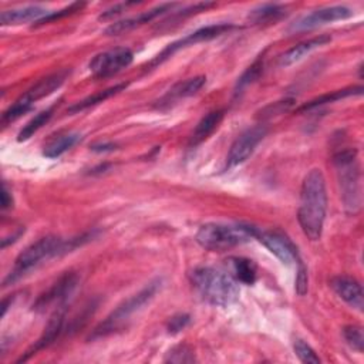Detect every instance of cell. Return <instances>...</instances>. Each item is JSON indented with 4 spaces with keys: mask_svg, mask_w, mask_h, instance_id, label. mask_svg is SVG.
<instances>
[{
    "mask_svg": "<svg viewBox=\"0 0 364 364\" xmlns=\"http://www.w3.org/2000/svg\"><path fill=\"white\" fill-rule=\"evenodd\" d=\"M85 239H87V236L64 240L58 236H51V235L38 239L37 242L27 246L17 256L11 272L7 274V277L3 282V286H9V284L17 282L18 279L24 277L27 273H30L33 269H36L43 262H46L54 256H58L61 253L70 252L71 249L81 245Z\"/></svg>",
    "mask_w": 364,
    "mask_h": 364,
    "instance_id": "cell-2",
    "label": "cell"
},
{
    "mask_svg": "<svg viewBox=\"0 0 364 364\" xmlns=\"http://www.w3.org/2000/svg\"><path fill=\"white\" fill-rule=\"evenodd\" d=\"M50 11L40 6H26L20 9H11V10H4L0 14V23L1 26H17L28 21H40L44 18Z\"/></svg>",
    "mask_w": 364,
    "mask_h": 364,
    "instance_id": "cell-17",
    "label": "cell"
},
{
    "mask_svg": "<svg viewBox=\"0 0 364 364\" xmlns=\"http://www.w3.org/2000/svg\"><path fill=\"white\" fill-rule=\"evenodd\" d=\"M189 279L198 294L209 304L226 307L235 303L239 296L236 280L228 272L202 266L193 269Z\"/></svg>",
    "mask_w": 364,
    "mask_h": 364,
    "instance_id": "cell-3",
    "label": "cell"
},
{
    "mask_svg": "<svg viewBox=\"0 0 364 364\" xmlns=\"http://www.w3.org/2000/svg\"><path fill=\"white\" fill-rule=\"evenodd\" d=\"M13 203V198L11 193L9 192L6 183H3V189H1V209H7L10 208Z\"/></svg>",
    "mask_w": 364,
    "mask_h": 364,
    "instance_id": "cell-36",
    "label": "cell"
},
{
    "mask_svg": "<svg viewBox=\"0 0 364 364\" xmlns=\"http://www.w3.org/2000/svg\"><path fill=\"white\" fill-rule=\"evenodd\" d=\"M353 16L351 9L346 7V6H331V7H324V9H318L314 10L306 16H301L300 18H297L294 23L290 24L289 31H306V30H311L316 28L318 26L327 24V23H333L337 20H344Z\"/></svg>",
    "mask_w": 364,
    "mask_h": 364,
    "instance_id": "cell-10",
    "label": "cell"
},
{
    "mask_svg": "<svg viewBox=\"0 0 364 364\" xmlns=\"http://www.w3.org/2000/svg\"><path fill=\"white\" fill-rule=\"evenodd\" d=\"M161 287V280L155 279L149 282L144 289H141L138 293L132 294L127 300H124L121 304L117 306L115 310H112L104 321H101L94 330L92 334H90V340L107 337L118 330H121L127 321L138 311L141 310L158 291Z\"/></svg>",
    "mask_w": 364,
    "mask_h": 364,
    "instance_id": "cell-5",
    "label": "cell"
},
{
    "mask_svg": "<svg viewBox=\"0 0 364 364\" xmlns=\"http://www.w3.org/2000/svg\"><path fill=\"white\" fill-rule=\"evenodd\" d=\"M165 361L166 363H192L195 361V355L191 347H188L186 344H181L171 348L166 353Z\"/></svg>",
    "mask_w": 364,
    "mask_h": 364,
    "instance_id": "cell-28",
    "label": "cell"
},
{
    "mask_svg": "<svg viewBox=\"0 0 364 364\" xmlns=\"http://www.w3.org/2000/svg\"><path fill=\"white\" fill-rule=\"evenodd\" d=\"M343 334H344V338L347 341V344L357 350L358 353L363 351V344H364V337H363V328L360 326H347L344 327L343 330Z\"/></svg>",
    "mask_w": 364,
    "mask_h": 364,
    "instance_id": "cell-29",
    "label": "cell"
},
{
    "mask_svg": "<svg viewBox=\"0 0 364 364\" xmlns=\"http://www.w3.org/2000/svg\"><path fill=\"white\" fill-rule=\"evenodd\" d=\"M64 318H65V306H61L58 309H55L47 323V326L44 327L43 334L38 337V340L17 360V363L26 361L28 360L33 354H36L37 351L51 346L64 331Z\"/></svg>",
    "mask_w": 364,
    "mask_h": 364,
    "instance_id": "cell-13",
    "label": "cell"
},
{
    "mask_svg": "<svg viewBox=\"0 0 364 364\" xmlns=\"http://www.w3.org/2000/svg\"><path fill=\"white\" fill-rule=\"evenodd\" d=\"M223 118V111L222 109H216V111H210L208 112L205 117H202V119L198 122V125L195 127L192 136H191V145H198L202 141H205L220 124Z\"/></svg>",
    "mask_w": 364,
    "mask_h": 364,
    "instance_id": "cell-21",
    "label": "cell"
},
{
    "mask_svg": "<svg viewBox=\"0 0 364 364\" xmlns=\"http://www.w3.org/2000/svg\"><path fill=\"white\" fill-rule=\"evenodd\" d=\"M256 239L260 243H263L283 263L290 264L293 262H300L297 247L293 245V242L286 235H283L280 232L257 230Z\"/></svg>",
    "mask_w": 364,
    "mask_h": 364,
    "instance_id": "cell-12",
    "label": "cell"
},
{
    "mask_svg": "<svg viewBox=\"0 0 364 364\" xmlns=\"http://www.w3.org/2000/svg\"><path fill=\"white\" fill-rule=\"evenodd\" d=\"M327 210L326 179L320 169H311L303 179L297 219L310 240H318Z\"/></svg>",
    "mask_w": 364,
    "mask_h": 364,
    "instance_id": "cell-1",
    "label": "cell"
},
{
    "mask_svg": "<svg viewBox=\"0 0 364 364\" xmlns=\"http://www.w3.org/2000/svg\"><path fill=\"white\" fill-rule=\"evenodd\" d=\"M84 6H85V3H80V1H77V3H71L70 6L64 7L63 10H58V11H50L44 18H41L40 21H37V26L44 24V23H48V21H53V20H58V18H61V17H65V16H68V14H73L74 11H80Z\"/></svg>",
    "mask_w": 364,
    "mask_h": 364,
    "instance_id": "cell-31",
    "label": "cell"
},
{
    "mask_svg": "<svg viewBox=\"0 0 364 364\" xmlns=\"http://www.w3.org/2000/svg\"><path fill=\"white\" fill-rule=\"evenodd\" d=\"M257 228L245 223H206L196 233V242L206 250L222 252L256 237Z\"/></svg>",
    "mask_w": 364,
    "mask_h": 364,
    "instance_id": "cell-4",
    "label": "cell"
},
{
    "mask_svg": "<svg viewBox=\"0 0 364 364\" xmlns=\"http://www.w3.org/2000/svg\"><path fill=\"white\" fill-rule=\"evenodd\" d=\"M205 82H206L205 75H198V77H192V78L179 81L168 90V92L161 98L159 104H171L176 100L191 97V95L196 94L205 85Z\"/></svg>",
    "mask_w": 364,
    "mask_h": 364,
    "instance_id": "cell-18",
    "label": "cell"
},
{
    "mask_svg": "<svg viewBox=\"0 0 364 364\" xmlns=\"http://www.w3.org/2000/svg\"><path fill=\"white\" fill-rule=\"evenodd\" d=\"M53 115V108H47L41 112H38L36 117H33L18 132V141H26L28 139L31 135H34L43 125H46L48 122V119Z\"/></svg>",
    "mask_w": 364,
    "mask_h": 364,
    "instance_id": "cell-26",
    "label": "cell"
},
{
    "mask_svg": "<svg viewBox=\"0 0 364 364\" xmlns=\"http://www.w3.org/2000/svg\"><path fill=\"white\" fill-rule=\"evenodd\" d=\"M331 287L348 306L360 311L363 310V287L355 279L348 276H337L331 280Z\"/></svg>",
    "mask_w": 364,
    "mask_h": 364,
    "instance_id": "cell-16",
    "label": "cell"
},
{
    "mask_svg": "<svg viewBox=\"0 0 364 364\" xmlns=\"http://www.w3.org/2000/svg\"><path fill=\"white\" fill-rule=\"evenodd\" d=\"M262 73H263V61L259 58L237 78V82L235 87V94L242 92V90H245L249 84L255 82L262 75Z\"/></svg>",
    "mask_w": 364,
    "mask_h": 364,
    "instance_id": "cell-27",
    "label": "cell"
},
{
    "mask_svg": "<svg viewBox=\"0 0 364 364\" xmlns=\"http://www.w3.org/2000/svg\"><path fill=\"white\" fill-rule=\"evenodd\" d=\"M81 139V135L77 132H65L60 134L55 138H53L43 151V155L47 158H57L63 155L65 151L73 148L78 141Z\"/></svg>",
    "mask_w": 364,
    "mask_h": 364,
    "instance_id": "cell-22",
    "label": "cell"
},
{
    "mask_svg": "<svg viewBox=\"0 0 364 364\" xmlns=\"http://www.w3.org/2000/svg\"><path fill=\"white\" fill-rule=\"evenodd\" d=\"M191 321V317L189 314L186 313H179V314H175L171 317V320L168 321V331L169 333H178L181 330H183Z\"/></svg>",
    "mask_w": 364,
    "mask_h": 364,
    "instance_id": "cell-32",
    "label": "cell"
},
{
    "mask_svg": "<svg viewBox=\"0 0 364 364\" xmlns=\"http://www.w3.org/2000/svg\"><path fill=\"white\" fill-rule=\"evenodd\" d=\"M286 11V9L280 4H263L259 6L256 9H253L249 13V18L253 23H263V21H270V20H276L280 16H283Z\"/></svg>",
    "mask_w": 364,
    "mask_h": 364,
    "instance_id": "cell-25",
    "label": "cell"
},
{
    "mask_svg": "<svg viewBox=\"0 0 364 364\" xmlns=\"http://www.w3.org/2000/svg\"><path fill=\"white\" fill-rule=\"evenodd\" d=\"M131 4H135V3H121V4H115V6L109 7V9H107L105 11H102V14L100 16V20H108V18H112L114 16L119 14L121 11H124V10H125L128 6H131Z\"/></svg>",
    "mask_w": 364,
    "mask_h": 364,
    "instance_id": "cell-35",
    "label": "cell"
},
{
    "mask_svg": "<svg viewBox=\"0 0 364 364\" xmlns=\"http://www.w3.org/2000/svg\"><path fill=\"white\" fill-rule=\"evenodd\" d=\"M291 104H293V100L277 101V102H274V104H272V105L266 107V108L263 109V112H266V114H263L262 117H272V115H279L280 112L286 111V109H287V108H289Z\"/></svg>",
    "mask_w": 364,
    "mask_h": 364,
    "instance_id": "cell-34",
    "label": "cell"
},
{
    "mask_svg": "<svg viewBox=\"0 0 364 364\" xmlns=\"http://www.w3.org/2000/svg\"><path fill=\"white\" fill-rule=\"evenodd\" d=\"M293 348H294L296 355L300 358V361H303V363H311V364L320 363V358L316 355L314 350H313L307 343H304L303 340L296 338L294 343H293Z\"/></svg>",
    "mask_w": 364,
    "mask_h": 364,
    "instance_id": "cell-30",
    "label": "cell"
},
{
    "mask_svg": "<svg viewBox=\"0 0 364 364\" xmlns=\"http://www.w3.org/2000/svg\"><path fill=\"white\" fill-rule=\"evenodd\" d=\"M267 132L266 125H255L252 128H247L243 131L232 144L229 154L226 156V166L233 168L240 164H243L256 149L259 142L264 138Z\"/></svg>",
    "mask_w": 364,
    "mask_h": 364,
    "instance_id": "cell-9",
    "label": "cell"
},
{
    "mask_svg": "<svg viewBox=\"0 0 364 364\" xmlns=\"http://www.w3.org/2000/svg\"><path fill=\"white\" fill-rule=\"evenodd\" d=\"M228 273L236 280L243 284H253L256 280V264L253 260L246 257H230L226 260Z\"/></svg>",
    "mask_w": 364,
    "mask_h": 364,
    "instance_id": "cell-20",
    "label": "cell"
},
{
    "mask_svg": "<svg viewBox=\"0 0 364 364\" xmlns=\"http://www.w3.org/2000/svg\"><path fill=\"white\" fill-rule=\"evenodd\" d=\"M232 28H235L233 24H229V23H219V24H212V26H206V27H202L191 34H188L186 37L169 44L158 57L154 63H161L162 60L168 58L169 55H172L176 50L182 48V47H186V46H193V44H198V43H203V41H209L220 34H225L228 31H230Z\"/></svg>",
    "mask_w": 364,
    "mask_h": 364,
    "instance_id": "cell-11",
    "label": "cell"
},
{
    "mask_svg": "<svg viewBox=\"0 0 364 364\" xmlns=\"http://www.w3.org/2000/svg\"><path fill=\"white\" fill-rule=\"evenodd\" d=\"M363 92V87L357 85V87H348V88H343V90H337V91H331L327 92L324 95H320L309 102H306L304 105L300 107V111H306V109H313L316 107H320L323 104H328V102H334L337 100L346 98V97H351V95H360Z\"/></svg>",
    "mask_w": 364,
    "mask_h": 364,
    "instance_id": "cell-23",
    "label": "cell"
},
{
    "mask_svg": "<svg viewBox=\"0 0 364 364\" xmlns=\"http://www.w3.org/2000/svg\"><path fill=\"white\" fill-rule=\"evenodd\" d=\"M176 4L175 3H166V4H161V6H156L148 11H144L135 17H129V18H125V20H121V21H117V23H112L109 27L105 28V34L107 36H118L124 31H128L131 28H135L141 24H145V23H149L151 20H154L155 17L164 14L165 11H169L172 10V7H175Z\"/></svg>",
    "mask_w": 364,
    "mask_h": 364,
    "instance_id": "cell-15",
    "label": "cell"
},
{
    "mask_svg": "<svg viewBox=\"0 0 364 364\" xmlns=\"http://www.w3.org/2000/svg\"><path fill=\"white\" fill-rule=\"evenodd\" d=\"M125 88H127V84H117V85H114V87H109V88H107V90H104V91H100V92H97V94H94V95H90V97H87V98L78 101L77 104H74L73 107H70L68 111H70V112L82 111V109H85V108H88V107H91V105H95V104H98V102L105 101L107 98H109V97L118 94L119 91H122V90H125Z\"/></svg>",
    "mask_w": 364,
    "mask_h": 364,
    "instance_id": "cell-24",
    "label": "cell"
},
{
    "mask_svg": "<svg viewBox=\"0 0 364 364\" xmlns=\"http://www.w3.org/2000/svg\"><path fill=\"white\" fill-rule=\"evenodd\" d=\"M78 274L74 272L64 273L47 291L38 296L36 303L33 304V310L43 313L48 309H58L61 306H65L71 294L75 291L78 286Z\"/></svg>",
    "mask_w": 364,
    "mask_h": 364,
    "instance_id": "cell-7",
    "label": "cell"
},
{
    "mask_svg": "<svg viewBox=\"0 0 364 364\" xmlns=\"http://www.w3.org/2000/svg\"><path fill=\"white\" fill-rule=\"evenodd\" d=\"M92 151H97V152H105V151H114L115 149V144H111V142H104V144H94L91 146Z\"/></svg>",
    "mask_w": 364,
    "mask_h": 364,
    "instance_id": "cell-37",
    "label": "cell"
},
{
    "mask_svg": "<svg viewBox=\"0 0 364 364\" xmlns=\"http://www.w3.org/2000/svg\"><path fill=\"white\" fill-rule=\"evenodd\" d=\"M309 279H307V270L306 267L299 262V269H297V276H296V291L297 294L303 296L307 291V284Z\"/></svg>",
    "mask_w": 364,
    "mask_h": 364,
    "instance_id": "cell-33",
    "label": "cell"
},
{
    "mask_svg": "<svg viewBox=\"0 0 364 364\" xmlns=\"http://www.w3.org/2000/svg\"><path fill=\"white\" fill-rule=\"evenodd\" d=\"M67 75H68L67 70H60L57 73H53V74L41 78L38 82H36L31 88H28L18 98H21L24 102H27L28 105L33 107V104L36 101L53 94L57 88H60L63 85V82L65 81Z\"/></svg>",
    "mask_w": 364,
    "mask_h": 364,
    "instance_id": "cell-14",
    "label": "cell"
},
{
    "mask_svg": "<svg viewBox=\"0 0 364 364\" xmlns=\"http://www.w3.org/2000/svg\"><path fill=\"white\" fill-rule=\"evenodd\" d=\"M341 189V198L348 212L355 213L361 205V178L355 149H344L333 158Z\"/></svg>",
    "mask_w": 364,
    "mask_h": 364,
    "instance_id": "cell-6",
    "label": "cell"
},
{
    "mask_svg": "<svg viewBox=\"0 0 364 364\" xmlns=\"http://www.w3.org/2000/svg\"><path fill=\"white\" fill-rule=\"evenodd\" d=\"M331 40V37L330 36H324V34H321V36H317V37H313V38H310V40H306V41H303V43H299L297 46H294V47H291L290 50H287L282 57H280V65H290V64H294L296 61H299V60H301L306 54H309L310 51H313V50H316V48H318V47H321V46H324V44H327L328 41Z\"/></svg>",
    "mask_w": 364,
    "mask_h": 364,
    "instance_id": "cell-19",
    "label": "cell"
},
{
    "mask_svg": "<svg viewBox=\"0 0 364 364\" xmlns=\"http://www.w3.org/2000/svg\"><path fill=\"white\" fill-rule=\"evenodd\" d=\"M132 58H134V54L129 48L117 47L94 55L88 64V68L94 77L105 78L128 67L132 63Z\"/></svg>",
    "mask_w": 364,
    "mask_h": 364,
    "instance_id": "cell-8",
    "label": "cell"
}]
</instances>
